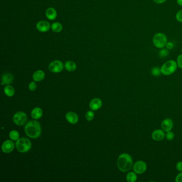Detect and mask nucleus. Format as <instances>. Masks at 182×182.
I'll return each mask as SVG.
<instances>
[{
  "label": "nucleus",
  "mask_w": 182,
  "mask_h": 182,
  "mask_svg": "<svg viewBox=\"0 0 182 182\" xmlns=\"http://www.w3.org/2000/svg\"><path fill=\"white\" fill-rule=\"evenodd\" d=\"M117 165L121 172H128L133 165V159L129 154L122 153L118 159Z\"/></svg>",
  "instance_id": "1"
},
{
  "label": "nucleus",
  "mask_w": 182,
  "mask_h": 182,
  "mask_svg": "<svg viewBox=\"0 0 182 182\" xmlns=\"http://www.w3.org/2000/svg\"><path fill=\"white\" fill-rule=\"evenodd\" d=\"M26 135L32 138H36L40 136L41 128L40 123L37 121H30L26 123L25 127Z\"/></svg>",
  "instance_id": "2"
},
{
  "label": "nucleus",
  "mask_w": 182,
  "mask_h": 182,
  "mask_svg": "<svg viewBox=\"0 0 182 182\" xmlns=\"http://www.w3.org/2000/svg\"><path fill=\"white\" fill-rule=\"evenodd\" d=\"M177 66V62L174 60L166 61L161 67V73L166 76L172 75L176 72Z\"/></svg>",
  "instance_id": "3"
},
{
  "label": "nucleus",
  "mask_w": 182,
  "mask_h": 182,
  "mask_svg": "<svg viewBox=\"0 0 182 182\" xmlns=\"http://www.w3.org/2000/svg\"><path fill=\"white\" fill-rule=\"evenodd\" d=\"M153 43L158 49H162L166 47L168 42L167 37L162 33L155 34L152 39Z\"/></svg>",
  "instance_id": "4"
},
{
  "label": "nucleus",
  "mask_w": 182,
  "mask_h": 182,
  "mask_svg": "<svg viewBox=\"0 0 182 182\" xmlns=\"http://www.w3.org/2000/svg\"><path fill=\"white\" fill-rule=\"evenodd\" d=\"M17 150L21 153L27 152L30 150L32 144L30 140L26 138H21L17 140L16 143Z\"/></svg>",
  "instance_id": "5"
},
{
  "label": "nucleus",
  "mask_w": 182,
  "mask_h": 182,
  "mask_svg": "<svg viewBox=\"0 0 182 182\" xmlns=\"http://www.w3.org/2000/svg\"><path fill=\"white\" fill-rule=\"evenodd\" d=\"M13 120L15 124L18 126H23L27 122V117L25 113L18 112L14 115L13 117Z\"/></svg>",
  "instance_id": "6"
},
{
  "label": "nucleus",
  "mask_w": 182,
  "mask_h": 182,
  "mask_svg": "<svg viewBox=\"0 0 182 182\" xmlns=\"http://www.w3.org/2000/svg\"><path fill=\"white\" fill-rule=\"evenodd\" d=\"M147 165L144 161L140 160L136 162L133 165V172L137 174H142L146 172Z\"/></svg>",
  "instance_id": "7"
},
{
  "label": "nucleus",
  "mask_w": 182,
  "mask_h": 182,
  "mask_svg": "<svg viewBox=\"0 0 182 182\" xmlns=\"http://www.w3.org/2000/svg\"><path fill=\"white\" fill-rule=\"evenodd\" d=\"M63 63L60 60L53 61L49 66V70L53 73H60L63 71Z\"/></svg>",
  "instance_id": "8"
},
{
  "label": "nucleus",
  "mask_w": 182,
  "mask_h": 182,
  "mask_svg": "<svg viewBox=\"0 0 182 182\" xmlns=\"http://www.w3.org/2000/svg\"><path fill=\"white\" fill-rule=\"evenodd\" d=\"M166 134L162 129H157L153 131L152 138L155 141H161L165 138Z\"/></svg>",
  "instance_id": "9"
},
{
  "label": "nucleus",
  "mask_w": 182,
  "mask_h": 182,
  "mask_svg": "<svg viewBox=\"0 0 182 182\" xmlns=\"http://www.w3.org/2000/svg\"><path fill=\"white\" fill-rule=\"evenodd\" d=\"M174 122L172 119L170 118H167L164 119L161 122V128L163 131L165 132L171 131L173 128Z\"/></svg>",
  "instance_id": "10"
},
{
  "label": "nucleus",
  "mask_w": 182,
  "mask_h": 182,
  "mask_svg": "<svg viewBox=\"0 0 182 182\" xmlns=\"http://www.w3.org/2000/svg\"><path fill=\"white\" fill-rule=\"evenodd\" d=\"M15 148V144L10 140H7L2 144V151L5 153L11 152Z\"/></svg>",
  "instance_id": "11"
},
{
  "label": "nucleus",
  "mask_w": 182,
  "mask_h": 182,
  "mask_svg": "<svg viewBox=\"0 0 182 182\" xmlns=\"http://www.w3.org/2000/svg\"><path fill=\"white\" fill-rule=\"evenodd\" d=\"M36 28L38 31L41 32H48L50 28V25L47 21H40L36 24Z\"/></svg>",
  "instance_id": "12"
},
{
  "label": "nucleus",
  "mask_w": 182,
  "mask_h": 182,
  "mask_svg": "<svg viewBox=\"0 0 182 182\" xmlns=\"http://www.w3.org/2000/svg\"><path fill=\"white\" fill-rule=\"evenodd\" d=\"M66 119L70 123L74 125L78 122V115L75 113L70 112L66 115Z\"/></svg>",
  "instance_id": "13"
},
{
  "label": "nucleus",
  "mask_w": 182,
  "mask_h": 182,
  "mask_svg": "<svg viewBox=\"0 0 182 182\" xmlns=\"http://www.w3.org/2000/svg\"><path fill=\"white\" fill-rule=\"evenodd\" d=\"M102 100L99 98H94L91 100L89 104L90 108L93 111L98 110L102 107Z\"/></svg>",
  "instance_id": "14"
},
{
  "label": "nucleus",
  "mask_w": 182,
  "mask_h": 182,
  "mask_svg": "<svg viewBox=\"0 0 182 182\" xmlns=\"http://www.w3.org/2000/svg\"><path fill=\"white\" fill-rule=\"evenodd\" d=\"M13 74L6 73H4L2 78V83L1 85L3 86L4 85H9L13 82Z\"/></svg>",
  "instance_id": "15"
},
{
  "label": "nucleus",
  "mask_w": 182,
  "mask_h": 182,
  "mask_svg": "<svg viewBox=\"0 0 182 182\" xmlns=\"http://www.w3.org/2000/svg\"><path fill=\"white\" fill-rule=\"evenodd\" d=\"M46 15L49 20H54L57 17V11L53 8H49L46 12Z\"/></svg>",
  "instance_id": "16"
},
{
  "label": "nucleus",
  "mask_w": 182,
  "mask_h": 182,
  "mask_svg": "<svg viewBox=\"0 0 182 182\" xmlns=\"http://www.w3.org/2000/svg\"><path fill=\"white\" fill-rule=\"evenodd\" d=\"M45 72L41 70L37 71L33 75V80L36 82H40L41 81L43 80L45 78Z\"/></svg>",
  "instance_id": "17"
},
{
  "label": "nucleus",
  "mask_w": 182,
  "mask_h": 182,
  "mask_svg": "<svg viewBox=\"0 0 182 182\" xmlns=\"http://www.w3.org/2000/svg\"><path fill=\"white\" fill-rule=\"evenodd\" d=\"M43 115V111L39 107H36L32 110L31 112L32 117L34 119H40Z\"/></svg>",
  "instance_id": "18"
},
{
  "label": "nucleus",
  "mask_w": 182,
  "mask_h": 182,
  "mask_svg": "<svg viewBox=\"0 0 182 182\" xmlns=\"http://www.w3.org/2000/svg\"><path fill=\"white\" fill-rule=\"evenodd\" d=\"M65 67L66 70L70 72L74 71L76 70V64L72 61H67L65 64Z\"/></svg>",
  "instance_id": "19"
},
{
  "label": "nucleus",
  "mask_w": 182,
  "mask_h": 182,
  "mask_svg": "<svg viewBox=\"0 0 182 182\" xmlns=\"http://www.w3.org/2000/svg\"><path fill=\"white\" fill-rule=\"evenodd\" d=\"M5 94L8 97H12L15 94V90L14 88L11 86H7L4 89Z\"/></svg>",
  "instance_id": "20"
},
{
  "label": "nucleus",
  "mask_w": 182,
  "mask_h": 182,
  "mask_svg": "<svg viewBox=\"0 0 182 182\" xmlns=\"http://www.w3.org/2000/svg\"><path fill=\"white\" fill-rule=\"evenodd\" d=\"M126 179L128 182H135L137 180V176L135 172H129L127 174Z\"/></svg>",
  "instance_id": "21"
},
{
  "label": "nucleus",
  "mask_w": 182,
  "mask_h": 182,
  "mask_svg": "<svg viewBox=\"0 0 182 182\" xmlns=\"http://www.w3.org/2000/svg\"><path fill=\"white\" fill-rule=\"evenodd\" d=\"M51 29L56 33L61 32L63 30V26L60 23H54L51 25Z\"/></svg>",
  "instance_id": "22"
},
{
  "label": "nucleus",
  "mask_w": 182,
  "mask_h": 182,
  "mask_svg": "<svg viewBox=\"0 0 182 182\" xmlns=\"http://www.w3.org/2000/svg\"><path fill=\"white\" fill-rule=\"evenodd\" d=\"M9 137L13 140H17L19 138V133L16 130H12L10 132Z\"/></svg>",
  "instance_id": "23"
},
{
  "label": "nucleus",
  "mask_w": 182,
  "mask_h": 182,
  "mask_svg": "<svg viewBox=\"0 0 182 182\" xmlns=\"http://www.w3.org/2000/svg\"><path fill=\"white\" fill-rule=\"evenodd\" d=\"M151 73L153 76H160L161 74H162L161 73V68L159 67L158 66L153 68L152 71H151Z\"/></svg>",
  "instance_id": "24"
},
{
  "label": "nucleus",
  "mask_w": 182,
  "mask_h": 182,
  "mask_svg": "<svg viewBox=\"0 0 182 182\" xmlns=\"http://www.w3.org/2000/svg\"><path fill=\"white\" fill-rule=\"evenodd\" d=\"M160 49L161 50L159 52V56L160 57H166L169 55V51L167 48L164 49V48H163Z\"/></svg>",
  "instance_id": "25"
},
{
  "label": "nucleus",
  "mask_w": 182,
  "mask_h": 182,
  "mask_svg": "<svg viewBox=\"0 0 182 182\" xmlns=\"http://www.w3.org/2000/svg\"><path fill=\"white\" fill-rule=\"evenodd\" d=\"M94 117H95L94 113L93 112L90 111H88L86 114V118L88 121H91L92 120H93Z\"/></svg>",
  "instance_id": "26"
},
{
  "label": "nucleus",
  "mask_w": 182,
  "mask_h": 182,
  "mask_svg": "<svg viewBox=\"0 0 182 182\" xmlns=\"http://www.w3.org/2000/svg\"><path fill=\"white\" fill-rule=\"evenodd\" d=\"M166 137L168 140L171 141L175 137V134L172 131H168V132H167V133L166 134Z\"/></svg>",
  "instance_id": "27"
},
{
  "label": "nucleus",
  "mask_w": 182,
  "mask_h": 182,
  "mask_svg": "<svg viewBox=\"0 0 182 182\" xmlns=\"http://www.w3.org/2000/svg\"><path fill=\"white\" fill-rule=\"evenodd\" d=\"M176 19L178 22L182 23V9L178 11L176 13Z\"/></svg>",
  "instance_id": "28"
},
{
  "label": "nucleus",
  "mask_w": 182,
  "mask_h": 182,
  "mask_svg": "<svg viewBox=\"0 0 182 182\" xmlns=\"http://www.w3.org/2000/svg\"><path fill=\"white\" fill-rule=\"evenodd\" d=\"M177 64L178 67L182 69V54L179 55L177 58Z\"/></svg>",
  "instance_id": "29"
},
{
  "label": "nucleus",
  "mask_w": 182,
  "mask_h": 182,
  "mask_svg": "<svg viewBox=\"0 0 182 182\" xmlns=\"http://www.w3.org/2000/svg\"><path fill=\"white\" fill-rule=\"evenodd\" d=\"M37 88V86L36 83L34 82H32L30 83L29 85V89L31 91H34L36 90Z\"/></svg>",
  "instance_id": "30"
},
{
  "label": "nucleus",
  "mask_w": 182,
  "mask_h": 182,
  "mask_svg": "<svg viewBox=\"0 0 182 182\" xmlns=\"http://www.w3.org/2000/svg\"><path fill=\"white\" fill-rule=\"evenodd\" d=\"M176 168V169L179 172H182V161H180L177 163Z\"/></svg>",
  "instance_id": "31"
},
{
  "label": "nucleus",
  "mask_w": 182,
  "mask_h": 182,
  "mask_svg": "<svg viewBox=\"0 0 182 182\" xmlns=\"http://www.w3.org/2000/svg\"><path fill=\"white\" fill-rule=\"evenodd\" d=\"M176 182H182V172L178 174L175 178Z\"/></svg>",
  "instance_id": "32"
},
{
  "label": "nucleus",
  "mask_w": 182,
  "mask_h": 182,
  "mask_svg": "<svg viewBox=\"0 0 182 182\" xmlns=\"http://www.w3.org/2000/svg\"><path fill=\"white\" fill-rule=\"evenodd\" d=\"M166 48H167L168 50H171V49H173V47H174V44H173V43L172 42H168L167 45L166 46Z\"/></svg>",
  "instance_id": "33"
},
{
  "label": "nucleus",
  "mask_w": 182,
  "mask_h": 182,
  "mask_svg": "<svg viewBox=\"0 0 182 182\" xmlns=\"http://www.w3.org/2000/svg\"><path fill=\"white\" fill-rule=\"evenodd\" d=\"M157 4H162L166 2L167 0H153Z\"/></svg>",
  "instance_id": "34"
},
{
  "label": "nucleus",
  "mask_w": 182,
  "mask_h": 182,
  "mask_svg": "<svg viewBox=\"0 0 182 182\" xmlns=\"http://www.w3.org/2000/svg\"><path fill=\"white\" fill-rule=\"evenodd\" d=\"M177 3L180 6H182V0H177Z\"/></svg>",
  "instance_id": "35"
},
{
  "label": "nucleus",
  "mask_w": 182,
  "mask_h": 182,
  "mask_svg": "<svg viewBox=\"0 0 182 182\" xmlns=\"http://www.w3.org/2000/svg\"><path fill=\"white\" fill-rule=\"evenodd\" d=\"M181 51H182V49H181Z\"/></svg>",
  "instance_id": "36"
}]
</instances>
